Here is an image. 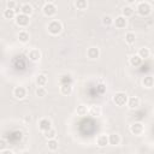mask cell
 <instances>
[{
    "label": "cell",
    "instance_id": "obj_1",
    "mask_svg": "<svg viewBox=\"0 0 154 154\" xmlns=\"http://www.w3.org/2000/svg\"><path fill=\"white\" fill-rule=\"evenodd\" d=\"M47 29H48V32H49L51 35L55 36V35H59V34L61 32V30H63V25H61V23H60L59 20L53 19V20H51V22L48 23Z\"/></svg>",
    "mask_w": 154,
    "mask_h": 154
},
{
    "label": "cell",
    "instance_id": "obj_2",
    "mask_svg": "<svg viewBox=\"0 0 154 154\" xmlns=\"http://www.w3.org/2000/svg\"><path fill=\"white\" fill-rule=\"evenodd\" d=\"M128 100H129V97L124 91H118L113 96V102L119 107H123V106L128 105Z\"/></svg>",
    "mask_w": 154,
    "mask_h": 154
},
{
    "label": "cell",
    "instance_id": "obj_3",
    "mask_svg": "<svg viewBox=\"0 0 154 154\" xmlns=\"http://www.w3.org/2000/svg\"><path fill=\"white\" fill-rule=\"evenodd\" d=\"M136 10H137V12H138L140 16H142V17H147V16L150 14V12H152V6H150L149 2H147V1H142V2H138Z\"/></svg>",
    "mask_w": 154,
    "mask_h": 154
},
{
    "label": "cell",
    "instance_id": "obj_4",
    "mask_svg": "<svg viewBox=\"0 0 154 154\" xmlns=\"http://www.w3.org/2000/svg\"><path fill=\"white\" fill-rule=\"evenodd\" d=\"M42 12H43V14L46 17L51 18V17L57 14V7H55V5L53 2H46L43 5V7H42Z\"/></svg>",
    "mask_w": 154,
    "mask_h": 154
},
{
    "label": "cell",
    "instance_id": "obj_5",
    "mask_svg": "<svg viewBox=\"0 0 154 154\" xmlns=\"http://www.w3.org/2000/svg\"><path fill=\"white\" fill-rule=\"evenodd\" d=\"M14 22H16V24H17L18 26L25 28V26L29 25L30 19H29V16H25V14H23V13H18V14L16 16V18H14Z\"/></svg>",
    "mask_w": 154,
    "mask_h": 154
},
{
    "label": "cell",
    "instance_id": "obj_6",
    "mask_svg": "<svg viewBox=\"0 0 154 154\" xmlns=\"http://www.w3.org/2000/svg\"><path fill=\"white\" fill-rule=\"evenodd\" d=\"M130 132H131L132 135H136V136L142 135V134L144 132V126H143V124L140 123V122L134 123V124L130 126Z\"/></svg>",
    "mask_w": 154,
    "mask_h": 154
},
{
    "label": "cell",
    "instance_id": "obj_7",
    "mask_svg": "<svg viewBox=\"0 0 154 154\" xmlns=\"http://www.w3.org/2000/svg\"><path fill=\"white\" fill-rule=\"evenodd\" d=\"M38 129L42 131V132H46L47 130L52 129V122L47 118H42L40 122H38Z\"/></svg>",
    "mask_w": 154,
    "mask_h": 154
},
{
    "label": "cell",
    "instance_id": "obj_8",
    "mask_svg": "<svg viewBox=\"0 0 154 154\" xmlns=\"http://www.w3.org/2000/svg\"><path fill=\"white\" fill-rule=\"evenodd\" d=\"M13 95H14V97L16 99H18V100H22V99H24L25 96H26V90H25V88L24 87H16L14 89H13Z\"/></svg>",
    "mask_w": 154,
    "mask_h": 154
},
{
    "label": "cell",
    "instance_id": "obj_9",
    "mask_svg": "<svg viewBox=\"0 0 154 154\" xmlns=\"http://www.w3.org/2000/svg\"><path fill=\"white\" fill-rule=\"evenodd\" d=\"M140 105H141V101H140V99L137 96L129 97V100H128V107L130 109H136V108L140 107Z\"/></svg>",
    "mask_w": 154,
    "mask_h": 154
},
{
    "label": "cell",
    "instance_id": "obj_10",
    "mask_svg": "<svg viewBox=\"0 0 154 154\" xmlns=\"http://www.w3.org/2000/svg\"><path fill=\"white\" fill-rule=\"evenodd\" d=\"M113 24H114L116 28H118V29H124V28L126 26L128 22H126V18L120 14V16H118V17L114 19V23H113Z\"/></svg>",
    "mask_w": 154,
    "mask_h": 154
},
{
    "label": "cell",
    "instance_id": "obj_11",
    "mask_svg": "<svg viewBox=\"0 0 154 154\" xmlns=\"http://www.w3.org/2000/svg\"><path fill=\"white\" fill-rule=\"evenodd\" d=\"M87 57L89 59H97L100 57V51L97 47H89L87 51Z\"/></svg>",
    "mask_w": 154,
    "mask_h": 154
},
{
    "label": "cell",
    "instance_id": "obj_12",
    "mask_svg": "<svg viewBox=\"0 0 154 154\" xmlns=\"http://www.w3.org/2000/svg\"><path fill=\"white\" fill-rule=\"evenodd\" d=\"M142 60H143V59H142L138 54H134V55L130 57L129 63H130L131 66H134V67H138V66L142 64Z\"/></svg>",
    "mask_w": 154,
    "mask_h": 154
},
{
    "label": "cell",
    "instance_id": "obj_13",
    "mask_svg": "<svg viewBox=\"0 0 154 154\" xmlns=\"http://www.w3.org/2000/svg\"><path fill=\"white\" fill-rule=\"evenodd\" d=\"M28 57H29V59L31 60V61H38L40 59H41V52L38 51V49H31V51H29V54H28Z\"/></svg>",
    "mask_w": 154,
    "mask_h": 154
},
{
    "label": "cell",
    "instance_id": "obj_14",
    "mask_svg": "<svg viewBox=\"0 0 154 154\" xmlns=\"http://www.w3.org/2000/svg\"><path fill=\"white\" fill-rule=\"evenodd\" d=\"M96 144H97L99 147H106L107 144H109V143H108V136L105 135V134L99 135L97 138H96Z\"/></svg>",
    "mask_w": 154,
    "mask_h": 154
},
{
    "label": "cell",
    "instance_id": "obj_15",
    "mask_svg": "<svg viewBox=\"0 0 154 154\" xmlns=\"http://www.w3.org/2000/svg\"><path fill=\"white\" fill-rule=\"evenodd\" d=\"M32 6L30 5V4H28V2H24V4H22L20 5V13H23V14H25V16H30L31 13H32Z\"/></svg>",
    "mask_w": 154,
    "mask_h": 154
},
{
    "label": "cell",
    "instance_id": "obj_16",
    "mask_svg": "<svg viewBox=\"0 0 154 154\" xmlns=\"http://www.w3.org/2000/svg\"><path fill=\"white\" fill-rule=\"evenodd\" d=\"M142 84H143L144 88H148V89L153 88L154 87V77L153 76H146V77H143Z\"/></svg>",
    "mask_w": 154,
    "mask_h": 154
},
{
    "label": "cell",
    "instance_id": "obj_17",
    "mask_svg": "<svg viewBox=\"0 0 154 154\" xmlns=\"http://www.w3.org/2000/svg\"><path fill=\"white\" fill-rule=\"evenodd\" d=\"M18 40H19V42H22V43H26V42H29V40H30V35H29V32H28L26 30H22V31H19V34H18Z\"/></svg>",
    "mask_w": 154,
    "mask_h": 154
},
{
    "label": "cell",
    "instance_id": "obj_18",
    "mask_svg": "<svg viewBox=\"0 0 154 154\" xmlns=\"http://www.w3.org/2000/svg\"><path fill=\"white\" fill-rule=\"evenodd\" d=\"M108 143L112 146H118L120 143V136L118 134H111L108 135Z\"/></svg>",
    "mask_w": 154,
    "mask_h": 154
},
{
    "label": "cell",
    "instance_id": "obj_19",
    "mask_svg": "<svg viewBox=\"0 0 154 154\" xmlns=\"http://www.w3.org/2000/svg\"><path fill=\"white\" fill-rule=\"evenodd\" d=\"M76 113H77V116L84 117V116H87V114L89 113V108H88L85 105H79V106H77V108H76Z\"/></svg>",
    "mask_w": 154,
    "mask_h": 154
},
{
    "label": "cell",
    "instance_id": "obj_20",
    "mask_svg": "<svg viewBox=\"0 0 154 154\" xmlns=\"http://www.w3.org/2000/svg\"><path fill=\"white\" fill-rule=\"evenodd\" d=\"M36 84H37V87H45L46 84H47V76L46 75H43V73H40L37 77H36Z\"/></svg>",
    "mask_w": 154,
    "mask_h": 154
},
{
    "label": "cell",
    "instance_id": "obj_21",
    "mask_svg": "<svg viewBox=\"0 0 154 154\" xmlns=\"http://www.w3.org/2000/svg\"><path fill=\"white\" fill-rule=\"evenodd\" d=\"M59 83H60V85H66V84L72 85V77L70 75H63L59 78Z\"/></svg>",
    "mask_w": 154,
    "mask_h": 154
},
{
    "label": "cell",
    "instance_id": "obj_22",
    "mask_svg": "<svg viewBox=\"0 0 154 154\" xmlns=\"http://www.w3.org/2000/svg\"><path fill=\"white\" fill-rule=\"evenodd\" d=\"M2 16H4V18H5V19H14L17 14H16V11H14V10L6 8V10H4Z\"/></svg>",
    "mask_w": 154,
    "mask_h": 154
},
{
    "label": "cell",
    "instance_id": "obj_23",
    "mask_svg": "<svg viewBox=\"0 0 154 154\" xmlns=\"http://www.w3.org/2000/svg\"><path fill=\"white\" fill-rule=\"evenodd\" d=\"M125 42L128 43V45H134L135 42H136V35L134 34V32H131V31H129V32H126L125 34Z\"/></svg>",
    "mask_w": 154,
    "mask_h": 154
},
{
    "label": "cell",
    "instance_id": "obj_24",
    "mask_svg": "<svg viewBox=\"0 0 154 154\" xmlns=\"http://www.w3.org/2000/svg\"><path fill=\"white\" fill-rule=\"evenodd\" d=\"M89 113H90L91 116H94V117H99V116H101V113H102V108H101L100 106L94 105V106H91V107L89 108Z\"/></svg>",
    "mask_w": 154,
    "mask_h": 154
},
{
    "label": "cell",
    "instance_id": "obj_25",
    "mask_svg": "<svg viewBox=\"0 0 154 154\" xmlns=\"http://www.w3.org/2000/svg\"><path fill=\"white\" fill-rule=\"evenodd\" d=\"M134 14V8L131 7V6H124L123 7V10H122V16L123 17H125V18H128V17H131Z\"/></svg>",
    "mask_w": 154,
    "mask_h": 154
},
{
    "label": "cell",
    "instance_id": "obj_26",
    "mask_svg": "<svg viewBox=\"0 0 154 154\" xmlns=\"http://www.w3.org/2000/svg\"><path fill=\"white\" fill-rule=\"evenodd\" d=\"M101 22H102V24L105 26H109V25H112L114 23V19L111 16H108V14H103L102 18H101Z\"/></svg>",
    "mask_w": 154,
    "mask_h": 154
},
{
    "label": "cell",
    "instance_id": "obj_27",
    "mask_svg": "<svg viewBox=\"0 0 154 154\" xmlns=\"http://www.w3.org/2000/svg\"><path fill=\"white\" fill-rule=\"evenodd\" d=\"M75 6L77 7V10L83 11V10H87L88 2H87V0H76L75 1Z\"/></svg>",
    "mask_w": 154,
    "mask_h": 154
},
{
    "label": "cell",
    "instance_id": "obj_28",
    "mask_svg": "<svg viewBox=\"0 0 154 154\" xmlns=\"http://www.w3.org/2000/svg\"><path fill=\"white\" fill-rule=\"evenodd\" d=\"M138 55H140L142 59H147V58H149V55H150V51H149V48H147V47H142V48H140V51H138Z\"/></svg>",
    "mask_w": 154,
    "mask_h": 154
},
{
    "label": "cell",
    "instance_id": "obj_29",
    "mask_svg": "<svg viewBox=\"0 0 154 154\" xmlns=\"http://www.w3.org/2000/svg\"><path fill=\"white\" fill-rule=\"evenodd\" d=\"M60 93L63 95H70L72 93V85L66 84V85H60Z\"/></svg>",
    "mask_w": 154,
    "mask_h": 154
},
{
    "label": "cell",
    "instance_id": "obj_30",
    "mask_svg": "<svg viewBox=\"0 0 154 154\" xmlns=\"http://www.w3.org/2000/svg\"><path fill=\"white\" fill-rule=\"evenodd\" d=\"M58 141L55 140V138H53V140H48V142H47V147H48V149L49 150H52V152H54V150H57L58 149Z\"/></svg>",
    "mask_w": 154,
    "mask_h": 154
},
{
    "label": "cell",
    "instance_id": "obj_31",
    "mask_svg": "<svg viewBox=\"0 0 154 154\" xmlns=\"http://www.w3.org/2000/svg\"><path fill=\"white\" fill-rule=\"evenodd\" d=\"M43 136L47 138V140H53V138H55V136H57V131H55V129H49V130H47L46 132H43Z\"/></svg>",
    "mask_w": 154,
    "mask_h": 154
},
{
    "label": "cell",
    "instance_id": "obj_32",
    "mask_svg": "<svg viewBox=\"0 0 154 154\" xmlns=\"http://www.w3.org/2000/svg\"><path fill=\"white\" fill-rule=\"evenodd\" d=\"M35 94H36V96H38V97H43V96L47 95V90H46L45 87H37V89L35 90Z\"/></svg>",
    "mask_w": 154,
    "mask_h": 154
},
{
    "label": "cell",
    "instance_id": "obj_33",
    "mask_svg": "<svg viewBox=\"0 0 154 154\" xmlns=\"http://www.w3.org/2000/svg\"><path fill=\"white\" fill-rule=\"evenodd\" d=\"M6 6H7V8H10V10H14L16 6H17V2L13 1V0H8V1L6 2Z\"/></svg>",
    "mask_w": 154,
    "mask_h": 154
},
{
    "label": "cell",
    "instance_id": "obj_34",
    "mask_svg": "<svg viewBox=\"0 0 154 154\" xmlns=\"http://www.w3.org/2000/svg\"><path fill=\"white\" fill-rule=\"evenodd\" d=\"M0 154H14L11 149H2L1 152H0Z\"/></svg>",
    "mask_w": 154,
    "mask_h": 154
}]
</instances>
